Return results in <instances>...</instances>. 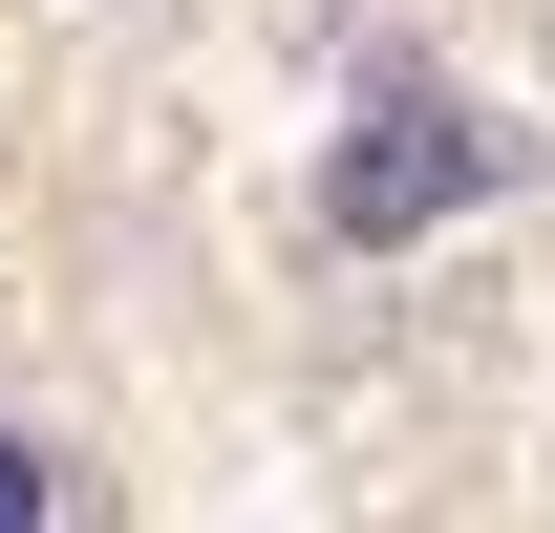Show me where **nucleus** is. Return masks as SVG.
Instances as JSON below:
<instances>
[{"mask_svg": "<svg viewBox=\"0 0 555 533\" xmlns=\"http://www.w3.org/2000/svg\"><path fill=\"white\" fill-rule=\"evenodd\" d=\"M0 533H43V448H22V427H0Z\"/></svg>", "mask_w": 555, "mask_h": 533, "instance_id": "2", "label": "nucleus"}, {"mask_svg": "<svg viewBox=\"0 0 555 533\" xmlns=\"http://www.w3.org/2000/svg\"><path fill=\"white\" fill-rule=\"evenodd\" d=\"M449 193H470V129H449L427 86H385V107L343 129V171H321V213H343V235H406V213H449Z\"/></svg>", "mask_w": 555, "mask_h": 533, "instance_id": "1", "label": "nucleus"}]
</instances>
